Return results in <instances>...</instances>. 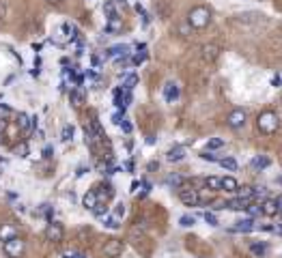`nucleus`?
Masks as SVG:
<instances>
[{
	"label": "nucleus",
	"instance_id": "1",
	"mask_svg": "<svg viewBox=\"0 0 282 258\" xmlns=\"http://www.w3.org/2000/svg\"><path fill=\"white\" fill-rule=\"evenodd\" d=\"M188 24L194 30H203L211 24V9L207 4H196L192 11L188 13Z\"/></svg>",
	"mask_w": 282,
	"mask_h": 258
},
{
	"label": "nucleus",
	"instance_id": "46",
	"mask_svg": "<svg viewBox=\"0 0 282 258\" xmlns=\"http://www.w3.org/2000/svg\"><path fill=\"white\" fill-rule=\"evenodd\" d=\"M7 125H9V121L4 116H0V133L4 131V129H7Z\"/></svg>",
	"mask_w": 282,
	"mask_h": 258
},
{
	"label": "nucleus",
	"instance_id": "12",
	"mask_svg": "<svg viewBox=\"0 0 282 258\" xmlns=\"http://www.w3.org/2000/svg\"><path fill=\"white\" fill-rule=\"evenodd\" d=\"M179 84L177 82H166V86H164V99L168 101V104H175V101L179 99Z\"/></svg>",
	"mask_w": 282,
	"mask_h": 258
},
{
	"label": "nucleus",
	"instance_id": "24",
	"mask_svg": "<svg viewBox=\"0 0 282 258\" xmlns=\"http://www.w3.org/2000/svg\"><path fill=\"white\" fill-rule=\"evenodd\" d=\"M183 181H186V179L175 172V174H170V176L166 179V185H170V187H175V190H179V187H183Z\"/></svg>",
	"mask_w": 282,
	"mask_h": 258
},
{
	"label": "nucleus",
	"instance_id": "48",
	"mask_svg": "<svg viewBox=\"0 0 282 258\" xmlns=\"http://www.w3.org/2000/svg\"><path fill=\"white\" fill-rule=\"evenodd\" d=\"M112 2H115L117 7H121V9H125V7H127V2H125V0H112Z\"/></svg>",
	"mask_w": 282,
	"mask_h": 258
},
{
	"label": "nucleus",
	"instance_id": "5",
	"mask_svg": "<svg viewBox=\"0 0 282 258\" xmlns=\"http://www.w3.org/2000/svg\"><path fill=\"white\" fill-rule=\"evenodd\" d=\"M123 250H125V245H123V241H118V239H108L106 245H104V254L108 258H118L123 254Z\"/></svg>",
	"mask_w": 282,
	"mask_h": 258
},
{
	"label": "nucleus",
	"instance_id": "42",
	"mask_svg": "<svg viewBox=\"0 0 282 258\" xmlns=\"http://www.w3.org/2000/svg\"><path fill=\"white\" fill-rule=\"evenodd\" d=\"M63 258H86V256L80 254V252H65Z\"/></svg>",
	"mask_w": 282,
	"mask_h": 258
},
{
	"label": "nucleus",
	"instance_id": "39",
	"mask_svg": "<svg viewBox=\"0 0 282 258\" xmlns=\"http://www.w3.org/2000/svg\"><path fill=\"white\" fill-rule=\"evenodd\" d=\"M115 213H117V217L121 219L123 215H125V204H123V202H118V204H117V209H115Z\"/></svg>",
	"mask_w": 282,
	"mask_h": 258
},
{
	"label": "nucleus",
	"instance_id": "33",
	"mask_svg": "<svg viewBox=\"0 0 282 258\" xmlns=\"http://www.w3.org/2000/svg\"><path fill=\"white\" fill-rule=\"evenodd\" d=\"M246 211H248V215H250V217H257V215H263V213H261V204H254V200H252L250 204H248V209H246Z\"/></svg>",
	"mask_w": 282,
	"mask_h": 258
},
{
	"label": "nucleus",
	"instance_id": "3",
	"mask_svg": "<svg viewBox=\"0 0 282 258\" xmlns=\"http://www.w3.org/2000/svg\"><path fill=\"white\" fill-rule=\"evenodd\" d=\"M24 250H26V243L20 239V236H13V239H9V241H4V243H2V252L9 258H22Z\"/></svg>",
	"mask_w": 282,
	"mask_h": 258
},
{
	"label": "nucleus",
	"instance_id": "22",
	"mask_svg": "<svg viewBox=\"0 0 282 258\" xmlns=\"http://www.w3.org/2000/svg\"><path fill=\"white\" fill-rule=\"evenodd\" d=\"M218 164L222 166V168L231 170V172H237V170H239V164H237V159H233V157H222V159H218Z\"/></svg>",
	"mask_w": 282,
	"mask_h": 258
},
{
	"label": "nucleus",
	"instance_id": "49",
	"mask_svg": "<svg viewBox=\"0 0 282 258\" xmlns=\"http://www.w3.org/2000/svg\"><path fill=\"white\" fill-rule=\"evenodd\" d=\"M125 170H127V172H134V161H132V159L125 161Z\"/></svg>",
	"mask_w": 282,
	"mask_h": 258
},
{
	"label": "nucleus",
	"instance_id": "35",
	"mask_svg": "<svg viewBox=\"0 0 282 258\" xmlns=\"http://www.w3.org/2000/svg\"><path fill=\"white\" fill-rule=\"evenodd\" d=\"M15 155H20V157H28V144L22 142L18 149H15Z\"/></svg>",
	"mask_w": 282,
	"mask_h": 258
},
{
	"label": "nucleus",
	"instance_id": "21",
	"mask_svg": "<svg viewBox=\"0 0 282 258\" xmlns=\"http://www.w3.org/2000/svg\"><path fill=\"white\" fill-rule=\"evenodd\" d=\"M97 202H99V200H97V192H95V190H89V192L84 194V198H82V207L86 209V211H91V209H93Z\"/></svg>",
	"mask_w": 282,
	"mask_h": 258
},
{
	"label": "nucleus",
	"instance_id": "45",
	"mask_svg": "<svg viewBox=\"0 0 282 258\" xmlns=\"http://www.w3.org/2000/svg\"><path fill=\"white\" fill-rule=\"evenodd\" d=\"M37 125H39V118H37V116H30V131H35Z\"/></svg>",
	"mask_w": 282,
	"mask_h": 258
},
{
	"label": "nucleus",
	"instance_id": "28",
	"mask_svg": "<svg viewBox=\"0 0 282 258\" xmlns=\"http://www.w3.org/2000/svg\"><path fill=\"white\" fill-rule=\"evenodd\" d=\"M205 185H207L209 192H218L220 190V179L218 176H207V179H205Z\"/></svg>",
	"mask_w": 282,
	"mask_h": 258
},
{
	"label": "nucleus",
	"instance_id": "41",
	"mask_svg": "<svg viewBox=\"0 0 282 258\" xmlns=\"http://www.w3.org/2000/svg\"><path fill=\"white\" fill-rule=\"evenodd\" d=\"M121 121H123V112L118 110V112H115V114H112V123H115V125H121Z\"/></svg>",
	"mask_w": 282,
	"mask_h": 258
},
{
	"label": "nucleus",
	"instance_id": "8",
	"mask_svg": "<svg viewBox=\"0 0 282 258\" xmlns=\"http://www.w3.org/2000/svg\"><path fill=\"white\" fill-rule=\"evenodd\" d=\"M200 56H203L205 63H215V61H218V56H220V47L215 45V43H207V45H203Z\"/></svg>",
	"mask_w": 282,
	"mask_h": 258
},
{
	"label": "nucleus",
	"instance_id": "50",
	"mask_svg": "<svg viewBox=\"0 0 282 258\" xmlns=\"http://www.w3.org/2000/svg\"><path fill=\"white\" fill-rule=\"evenodd\" d=\"M261 230H265V233H272V230H276L272 224H265V226H261Z\"/></svg>",
	"mask_w": 282,
	"mask_h": 258
},
{
	"label": "nucleus",
	"instance_id": "26",
	"mask_svg": "<svg viewBox=\"0 0 282 258\" xmlns=\"http://www.w3.org/2000/svg\"><path fill=\"white\" fill-rule=\"evenodd\" d=\"M104 13L108 15V18H117V15H118V9H117V4L112 2V0H106V4H104Z\"/></svg>",
	"mask_w": 282,
	"mask_h": 258
},
{
	"label": "nucleus",
	"instance_id": "23",
	"mask_svg": "<svg viewBox=\"0 0 282 258\" xmlns=\"http://www.w3.org/2000/svg\"><path fill=\"white\" fill-rule=\"evenodd\" d=\"M18 125L20 129L24 133H30V116L26 114V112H20V116H18Z\"/></svg>",
	"mask_w": 282,
	"mask_h": 258
},
{
	"label": "nucleus",
	"instance_id": "53",
	"mask_svg": "<svg viewBox=\"0 0 282 258\" xmlns=\"http://www.w3.org/2000/svg\"><path fill=\"white\" fill-rule=\"evenodd\" d=\"M84 172H86V168H84V166H80V168H78V172H75V176H82Z\"/></svg>",
	"mask_w": 282,
	"mask_h": 258
},
{
	"label": "nucleus",
	"instance_id": "11",
	"mask_svg": "<svg viewBox=\"0 0 282 258\" xmlns=\"http://www.w3.org/2000/svg\"><path fill=\"white\" fill-rule=\"evenodd\" d=\"M269 166H272V159H269L267 155H254V157L250 159V168H254L257 172L267 170Z\"/></svg>",
	"mask_w": 282,
	"mask_h": 258
},
{
	"label": "nucleus",
	"instance_id": "10",
	"mask_svg": "<svg viewBox=\"0 0 282 258\" xmlns=\"http://www.w3.org/2000/svg\"><path fill=\"white\" fill-rule=\"evenodd\" d=\"M18 226L15 224H0V243H4V241L13 239V236H18Z\"/></svg>",
	"mask_w": 282,
	"mask_h": 258
},
{
	"label": "nucleus",
	"instance_id": "15",
	"mask_svg": "<svg viewBox=\"0 0 282 258\" xmlns=\"http://www.w3.org/2000/svg\"><path fill=\"white\" fill-rule=\"evenodd\" d=\"M233 233H252L254 230V217L250 219H239V222H235V226H233Z\"/></svg>",
	"mask_w": 282,
	"mask_h": 258
},
{
	"label": "nucleus",
	"instance_id": "40",
	"mask_svg": "<svg viewBox=\"0 0 282 258\" xmlns=\"http://www.w3.org/2000/svg\"><path fill=\"white\" fill-rule=\"evenodd\" d=\"M200 157H203L205 161H215V164H218V157H215V155H211L209 150H205V153H200Z\"/></svg>",
	"mask_w": 282,
	"mask_h": 258
},
{
	"label": "nucleus",
	"instance_id": "44",
	"mask_svg": "<svg viewBox=\"0 0 282 258\" xmlns=\"http://www.w3.org/2000/svg\"><path fill=\"white\" fill-rule=\"evenodd\" d=\"M52 153H54V149L50 147V144H47V147L43 149V157H46V159H50V157H52Z\"/></svg>",
	"mask_w": 282,
	"mask_h": 258
},
{
	"label": "nucleus",
	"instance_id": "17",
	"mask_svg": "<svg viewBox=\"0 0 282 258\" xmlns=\"http://www.w3.org/2000/svg\"><path fill=\"white\" fill-rule=\"evenodd\" d=\"M261 213L263 215H267V217H274V215H278L280 213V209H278V204H276V200H263L261 204Z\"/></svg>",
	"mask_w": 282,
	"mask_h": 258
},
{
	"label": "nucleus",
	"instance_id": "19",
	"mask_svg": "<svg viewBox=\"0 0 282 258\" xmlns=\"http://www.w3.org/2000/svg\"><path fill=\"white\" fill-rule=\"evenodd\" d=\"M239 183L235 181V176H222L220 179V190L222 192H237Z\"/></svg>",
	"mask_w": 282,
	"mask_h": 258
},
{
	"label": "nucleus",
	"instance_id": "7",
	"mask_svg": "<svg viewBox=\"0 0 282 258\" xmlns=\"http://www.w3.org/2000/svg\"><path fill=\"white\" fill-rule=\"evenodd\" d=\"M179 200L186 204V207H198L200 196H198L196 190H181L179 192Z\"/></svg>",
	"mask_w": 282,
	"mask_h": 258
},
{
	"label": "nucleus",
	"instance_id": "43",
	"mask_svg": "<svg viewBox=\"0 0 282 258\" xmlns=\"http://www.w3.org/2000/svg\"><path fill=\"white\" fill-rule=\"evenodd\" d=\"M91 63H93V67H95V69H99V67H101V58L97 56V54H95V56H91Z\"/></svg>",
	"mask_w": 282,
	"mask_h": 258
},
{
	"label": "nucleus",
	"instance_id": "58",
	"mask_svg": "<svg viewBox=\"0 0 282 258\" xmlns=\"http://www.w3.org/2000/svg\"><path fill=\"white\" fill-rule=\"evenodd\" d=\"M278 183H280V185H282V176H278Z\"/></svg>",
	"mask_w": 282,
	"mask_h": 258
},
{
	"label": "nucleus",
	"instance_id": "2",
	"mask_svg": "<svg viewBox=\"0 0 282 258\" xmlns=\"http://www.w3.org/2000/svg\"><path fill=\"white\" fill-rule=\"evenodd\" d=\"M257 127H258V131H261L263 136H274V133L278 131V127H280V118H278L276 112L265 110L263 114H258V118H257Z\"/></svg>",
	"mask_w": 282,
	"mask_h": 258
},
{
	"label": "nucleus",
	"instance_id": "29",
	"mask_svg": "<svg viewBox=\"0 0 282 258\" xmlns=\"http://www.w3.org/2000/svg\"><path fill=\"white\" fill-rule=\"evenodd\" d=\"M73 131H75L73 125H65L63 131H61V140H63V142H69V140L73 138Z\"/></svg>",
	"mask_w": 282,
	"mask_h": 258
},
{
	"label": "nucleus",
	"instance_id": "16",
	"mask_svg": "<svg viewBox=\"0 0 282 258\" xmlns=\"http://www.w3.org/2000/svg\"><path fill=\"white\" fill-rule=\"evenodd\" d=\"M123 30V20L118 18H108V22H106V32L108 35H117V32H121Z\"/></svg>",
	"mask_w": 282,
	"mask_h": 258
},
{
	"label": "nucleus",
	"instance_id": "25",
	"mask_svg": "<svg viewBox=\"0 0 282 258\" xmlns=\"http://www.w3.org/2000/svg\"><path fill=\"white\" fill-rule=\"evenodd\" d=\"M136 84H138V75L136 73H129V75H125V80H123V88H125V90H132Z\"/></svg>",
	"mask_w": 282,
	"mask_h": 258
},
{
	"label": "nucleus",
	"instance_id": "20",
	"mask_svg": "<svg viewBox=\"0 0 282 258\" xmlns=\"http://www.w3.org/2000/svg\"><path fill=\"white\" fill-rule=\"evenodd\" d=\"M129 54V45H112L106 50L108 58H118V56H127Z\"/></svg>",
	"mask_w": 282,
	"mask_h": 258
},
{
	"label": "nucleus",
	"instance_id": "4",
	"mask_svg": "<svg viewBox=\"0 0 282 258\" xmlns=\"http://www.w3.org/2000/svg\"><path fill=\"white\" fill-rule=\"evenodd\" d=\"M226 121H229V127L231 129H241L248 123V112L243 110V108H235V110L226 116Z\"/></svg>",
	"mask_w": 282,
	"mask_h": 258
},
{
	"label": "nucleus",
	"instance_id": "31",
	"mask_svg": "<svg viewBox=\"0 0 282 258\" xmlns=\"http://www.w3.org/2000/svg\"><path fill=\"white\" fill-rule=\"evenodd\" d=\"M91 211H93L97 217H104V215L108 213V207H106V202H97L93 209H91Z\"/></svg>",
	"mask_w": 282,
	"mask_h": 258
},
{
	"label": "nucleus",
	"instance_id": "60",
	"mask_svg": "<svg viewBox=\"0 0 282 258\" xmlns=\"http://www.w3.org/2000/svg\"><path fill=\"white\" fill-rule=\"evenodd\" d=\"M280 233H282V230H280Z\"/></svg>",
	"mask_w": 282,
	"mask_h": 258
},
{
	"label": "nucleus",
	"instance_id": "32",
	"mask_svg": "<svg viewBox=\"0 0 282 258\" xmlns=\"http://www.w3.org/2000/svg\"><path fill=\"white\" fill-rule=\"evenodd\" d=\"M224 147V140L222 138H211L207 142V150H215V149H222Z\"/></svg>",
	"mask_w": 282,
	"mask_h": 258
},
{
	"label": "nucleus",
	"instance_id": "34",
	"mask_svg": "<svg viewBox=\"0 0 282 258\" xmlns=\"http://www.w3.org/2000/svg\"><path fill=\"white\" fill-rule=\"evenodd\" d=\"M203 219H205V222H207L209 226H218L220 222H218V217H215V215L213 213H211V211H207V213H203Z\"/></svg>",
	"mask_w": 282,
	"mask_h": 258
},
{
	"label": "nucleus",
	"instance_id": "59",
	"mask_svg": "<svg viewBox=\"0 0 282 258\" xmlns=\"http://www.w3.org/2000/svg\"><path fill=\"white\" fill-rule=\"evenodd\" d=\"M280 219H282V211H280Z\"/></svg>",
	"mask_w": 282,
	"mask_h": 258
},
{
	"label": "nucleus",
	"instance_id": "57",
	"mask_svg": "<svg viewBox=\"0 0 282 258\" xmlns=\"http://www.w3.org/2000/svg\"><path fill=\"white\" fill-rule=\"evenodd\" d=\"M46 2H50V4H61L63 0H46Z\"/></svg>",
	"mask_w": 282,
	"mask_h": 258
},
{
	"label": "nucleus",
	"instance_id": "30",
	"mask_svg": "<svg viewBox=\"0 0 282 258\" xmlns=\"http://www.w3.org/2000/svg\"><path fill=\"white\" fill-rule=\"evenodd\" d=\"M104 226H106V228H110V230H117L121 224H118V217H115V215H112V217H106V215H104Z\"/></svg>",
	"mask_w": 282,
	"mask_h": 258
},
{
	"label": "nucleus",
	"instance_id": "37",
	"mask_svg": "<svg viewBox=\"0 0 282 258\" xmlns=\"http://www.w3.org/2000/svg\"><path fill=\"white\" fill-rule=\"evenodd\" d=\"M118 127H121L125 133H132V131H134V125L127 121V118H123V121H121V125H118Z\"/></svg>",
	"mask_w": 282,
	"mask_h": 258
},
{
	"label": "nucleus",
	"instance_id": "27",
	"mask_svg": "<svg viewBox=\"0 0 282 258\" xmlns=\"http://www.w3.org/2000/svg\"><path fill=\"white\" fill-rule=\"evenodd\" d=\"M194 224H196L194 215H181V217H179V226H181V228H192Z\"/></svg>",
	"mask_w": 282,
	"mask_h": 258
},
{
	"label": "nucleus",
	"instance_id": "38",
	"mask_svg": "<svg viewBox=\"0 0 282 258\" xmlns=\"http://www.w3.org/2000/svg\"><path fill=\"white\" fill-rule=\"evenodd\" d=\"M140 185H142V194H140V198H144L146 194H149L151 190H153V185H151L149 181H140Z\"/></svg>",
	"mask_w": 282,
	"mask_h": 258
},
{
	"label": "nucleus",
	"instance_id": "18",
	"mask_svg": "<svg viewBox=\"0 0 282 258\" xmlns=\"http://www.w3.org/2000/svg\"><path fill=\"white\" fill-rule=\"evenodd\" d=\"M267 250H269L267 241H254V243H250V252L254 256H258V258H263L265 254H267Z\"/></svg>",
	"mask_w": 282,
	"mask_h": 258
},
{
	"label": "nucleus",
	"instance_id": "14",
	"mask_svg": "<svg viewBox=\"0 0 282 258\" xmlns=\"http://www.w3.org/2000/svg\"><path fill=\"white\" fill-rule=\"evenodd\" d=\"M166 159L170 161V164L183 161V159H186V147H172V149L166 153Z\"/></svg>",
	"mask_w": 282,
	"mask_h": 258
},
{
	"label": "nucleus",
	"instance_id": "13",
	"mask_svg": "<svg viewBox=\"0 0 282 258\" xmlns=\"http://www.w3.org/2000/svg\"><path fill=\"white\" fill-rule=\"evenodd\" d=\"M250 202H252V198H241V196H237V198H233V200L226 202V209H231V211H246Z\"/></svg>",
	"mask_w": 282,
	"mask_h": 258
},
{
	"label": "nucleus",
	"instance_id": "6",
	"mask_svg": "<svg viewBox=\"0 0 282 258\" xmlns=\"http://www.w3.org/2000/svg\"><path fill=\"white\" fill-rule=\"evenodd\" d=\"M63 236H65L63 224H58V222H50V224H47V228H46V239L47 241L58 243V241H63Z\"/></svg>",
	"mask_w": 282,
	"mask_h": 258
},
{
	"label": "nucleus",
	"instance_id": "51",
	"mask_svg": "<svg viewBox=\"0 0 282 258\" xmlns=\"http://www.w3.org/2000/svg\"><path fill=\"white\" fill-rule=\"evenodd\" d=\"M274 200H276V204H278V209H280V211H282V194H280L278 198H274Z\"/></svg>",
	"mask_w": 282,
	"mask_h": 258
},
{
	"label": "nucleus",
	"instance_id": "52",
	"mask_svg": "<svg viewBox=\"0 0 282 258\" xmlns=\"http://www.w3.org/2000/svg\"><path fill=\"white\" fill-rule=\"evenodd\" d=\"M157 168H160V164H157V161H151V164H149V170H157Z\"/></svg>",
	"mask_w": 282,
	"mask_h": 258
},
{
	"label": "nucleus",
	"instance_id": "47",
	"mask_svg": "<svg viewBox=\"0 0 282 258\" xmlns=\"http://www.w3.org/2000/svg\"><path fill=\"white\" fill-rule=\"evenodd\" d=\"M138 187H140V181H134L132 185H129V192H132V194H136V192H138Z\"/></svg>",
	"mask_w": 282,
	"mask_h": 258
},
{
	"label": "nucleus",
	"instance_id": "54",
	"mask_svg": "<svg viewBox=\"0 0 282 258\" xmlns=\"http://www.w3.org/2000/svg\"><path fill=\"white\" fill-rule=\"evenodd\" d=\"M144 142H146V144H155V138H153V136H146Z\"/></svg>",
	"mask_w": 282,
	"mask_h": 258
},
{
	"label": "nucleus",
	"instance_id": "55",
	"mask_svg": "<svg viewBox=\"0 0 282 258\" xmlns=\"http://www.w3.org/2000/svg\"><path fill=\"white\" fill-rule=\"evenodd\" d=\"M4 11H7L4 9V2H0V18H4Z\"/></svg>",
	"mask_w": 282,
	"mask_h": 258
},
{
	"label": "nucleus",
	"instance_id": "9",
	"mask_svg": "<svg viewBox=\"0 0 282 258\" xmlns=\"http://www.w3.org/2000/svg\"><path fill=\"white\" fill-rule=\"evenodd\" d=\"M69 101H71L73 108H82L84 101H86V93L82 86H75V88L69 90Z\"/></svg>",
	"mask_w": 282,
	"mask_h": 258
},
{
	"label": "nucleus",
	"instance_id": "36",
	"mask_svg": "<svg viewBox=\"0 0 282 258\" xmlns=\"http://www.w3.org/2000/svg\"><path fill=\"white\" fill-rule=\"evenodd\" d=\"M129 61H132V64H142V63L146 61V52H138L136 56L129 58Z\"/></svg>",
	"mask_w": 282,
	"mask_h": 258
},
{
	"label": "nucleus",
	"instance_id": "56",
	"mask_svg": "<svg viewBox=\"0 0 282 258\" xmlns=\"http://www.w3.org/2000/svg\"><path fill=\"white\" fill-rule=\"evenodd\" d=\"M282 84V80L278 78V75H276V78H274V86H280Z\"/></svg>",
	"mask_w": 282,
	"mask_h": 258
}]
</instances>
